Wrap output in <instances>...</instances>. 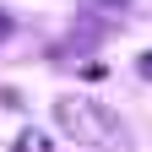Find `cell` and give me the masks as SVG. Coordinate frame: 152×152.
Masks as SVG:
<instances>
[{
	"mask_svg": "<svg viewBox=\"0 0 152 152\" xmlns=\"http://www.w3.org/2000/svg\"><path fill=\"white\" fill-rule=\"evenodd\" d=\"M54 120H60V130H65L71 141H82V147H98V152H125L130 147V130H125V120L109 103L60 98V103H54Z\"/></svg>",
	"mask_w": 152,
	"mask_h": 152,
	"instance_id": "cell-1",
	"label": "cell"
},
{
	"mask_svg": "<svg viewBox=\"0 0 152 152\" xmlns=\"http://www.w3.org/2000/svg\"><path fill=\"white\" fill-rule=\"evenodd\" d=\"M16 152H54V147H49L44 130H22V136H16Z\"/></svg>",
	"mask_w": 152,
	"mask_h": 152,
	"instance_id": "cell-2",
	"label": "cell"
},
{
	"mask_svg": "<svg viewBox=\"0 0 152 152\" xmlns=\"http://www.w3.org/2000/svg\"><path fill=\"white\" fill-rule=\"evenodd\" d=\"M11 27H16V22L6 16V6H0V44H6V38H11Z\"/></svg>",
	"mask_w": 152,
	"mask_h": 152,
	"instance_id": "cell-3",
	"label": "cell"
},
{
	"mask_svg": "<svg viewBox=\"0 0 152 152\" xmlns=\"http://www.w3.org/2000/svg\"><path fill=\"white\" fill-rule=\"evenodd\" d=\"M136 71H141V76H147V82H152V49H147V54H141V60H136Z\"/></svg>",
	"mask_w": 152,
	"mask_h": 152,
	"instance_id": "cell-4",
	"label": "cell"
},
{
	"mask_svg": "<svg viewBox=\"0 0 152 152\" xmlns=\"http://www.w3.org/2000/svg\"><path fill=\"white\" fill-rule=\"evenodd\" d=\"M92 6H114V11H120V6H130V0H92Z\"/></svg>",
	"mask_w": 152,
	"mask_h": 152,
	"instance_id": "cell-5",
	"label": "cell"
}]
</instances>
